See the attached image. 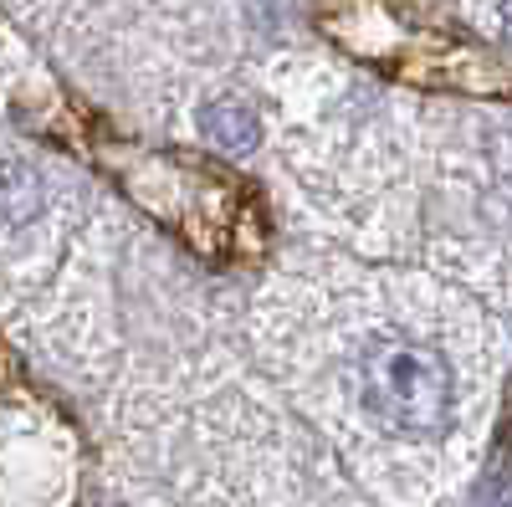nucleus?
<instances>
[{
	"label": "nucleus",
	"instance_id": "obj_1",
	"mask_svg": "<svg viewBox=\"0 0 512 507\" xmlns=\"http://www.w3.org/2000/svg\"><path fill=\"white\" fill-rule=\"evenodd\" d=\"M359 400L395 436H441L456 415V374L441 349L390 333L359 354Z\"/></svg>",
	"mask_w": 512,
	"mask_h": 507
},
{
	"label": "nucleus",
	"instance_id": "obj_2",
	"mask_svg": "<svg viewBox=\"0 0 512 507\" xmlns=\"http://www.w3.org/2000/svg\"><path fill=\"white\" fill-rule=\"evenodd\" d=\"M200 129H205L210 144H221L226 154H251L256 139H262V123H256V113L241 98H216L200 113Z\"/></svg>",
	"mask_w": 512,
	"mask_h": 507
},
{
	"label": "nucleus",
	"instance_id": "obj_3",
	"mask_svg": "<svg viewBox=\"0 0 512 507\" xmlns=\"http://www.w3.org/2000/svg\"><path fill=\"white\" fill-rule=\"evenodd\" d=\"M502 26H507V36H512V0H502Z\"/></svg>",
	"mask_w": 512,
	"mask_h": 507
},
{
	"label": "nucleus",
	"instance_id": "obj_4",
	"mask_svg": "<svg viewBox=\"0 0 512 507\" xmlns=\"http://www.w3.org/2000/svg\"><path fill=\"white\" fill-rule=\"evenodd\" d=\"M507 507H512V492H507Z\"/></svg>",
	"mask_w": 512,
	"mask_h": 507
}]
</instances>
